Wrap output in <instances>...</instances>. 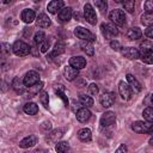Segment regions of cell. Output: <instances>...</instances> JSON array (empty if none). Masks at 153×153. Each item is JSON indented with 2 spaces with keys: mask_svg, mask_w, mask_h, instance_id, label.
Wrapping results in <instances>:
<instances>
[{
  "mask_svg": "<svg viewBox=\"0 0 153 153\" xmlns=\"http://www.w3.org/2000/svg\"><path fill=\"white\" fill-rule=\"evenodd\" d=\"M139 48H140V49H139V53H140V55H141V54H143V53H146V51L152 50V43H151L149 41L145 39L143 42L140 43V47H139Z\"/></svg>",
  "mask_w": 153,
  "mask_h": 153,
  "instance_id": "836d02e7",
  "label": "cell"
},
{
  "mask_svg": "<svg viewBox=\"0 0 153 153\" xmlns=\"http://www.w3.org/2000/svg\"><path fill=\"white\" fill-rule=\"evenodd\" d=\"M100 32L104 36L105 39H111L115 38L118 35V29L114 25V24H109V23H103L100 25Z\"/></svg>",
  "mask_w": 153,
  "mask_h": 153,
  "instance_id": "6da1fadb",
  "label": "cell"
},
{
  "mask_svg": "<svg viewBox=\"0 0 153 153\" xmlns=\"http://www.w3.org/2000/svg\"><path fill=\"white\" fill-rule=\"evenodd\" d=\"M69 66H72L75 69H82L86 66V59L82 56H73L69 59Z\"/></svg>",
  "mask_w": 153,
  "mask_h": 153,
  "instance_id": "4fadbf2b",
  "label": "cell"
},
{
  "mask_svg": "<svg viewBox=\"0 0 153 153\" xmlns=\"http://www.w3.org/2000/svg\"><path fill=\"white\" fill-rule=\"evenodd\" d=\"M36 143H37V136L36 135H29V136L24 137L23 140H20L19 147L20 148H30V147H33Z\"/></svg>",
  "mask_w": 153,
  "mask_h": 153,
  "instance_id": "e0dca14e",
  "label": "cell"
},
{
  "mask_svg": "<svg viewBox=\"0 0 153 153\" xmlns=\"http://www.w3.org/2000/svg\"><path fill=\"white\" fill-rule=\"evenodd\" d=\"M98 92H99L98 86L96 84H90V86H88V94L90 96H97Z\"/></svg>",
  "mask_w": 153,
  "mask_h": 153,
  "instance_id": "ab89813d",
  "label": "cell"
},
{
  "mask_svg": "<svg viewBox=\"0 0 153 153\" xmlns=\"http://www.w3.org/2000/svg\"><path fill=\"white\" fill-rule=\"evenodd\" d=\"M33 153H48L47 151H44V149H42V148H39V149H36Z\"/></svg>",
  "mask_w": 153,
  "mask_h": 153,
  "instance_id": "681fc988",
  "label": "cell"
},
{
  "mask_svg": "<svg viewBox=\"0 0 153 153\" xmlns=\"http://www.w3.org/2000/svg\"><path fill=\"white\" fill-rule=\"evenodd\" d=\"M20 18H22V20H23L24 23L30 24V23H32V22L36 19V13H35V11L31 10V8H25V10H23V12H22V14H20Z\"/></svg>",
  "mask_w": 153,
  "mask_h": 153,
  "instance_id": "9a60e30c",
  "label": "cell"
},
{
  "mask_svg": "<svg viewBox=\"0 0 153 153\" xmlns=\"http://www.w3.org/2000/svg\"><path fill=\"white\" fill-rule=\"evenodd\" d=\"M116 115L112 111H105L100 117V126L102 127H110L115 123Z\"/></svg>",
  "mask_w": 153,
  "mask_h": 153,
  "instance_id": "ba28073f",
  "label": "cell"
},
{
  "mask_svg": "<svg viewBox=\"0 0 153 153\" xmlns=\"http://www.w3.org/2000/svg\"><path fill=\"white\" fill-rule=\"evenodd\" d=\"M122 5H123V8H124L127 12H129V13H133V12H134V8H135V1H134V0L123 1Z\"/></svg>",
  "mask_w": 153,
  "mask_h": 153,
  "instance_id": "e575fe53",
  "label": "cell"
},
{
  "mask_svg": "<svg viewBox=\"0 0 153 153\" xmlns=\"http://www.w3.org/2000/svg\"><path fill=\"white\" fill-rule=\"evenodd\" d=\"M72 14H73L72 7H63V8L57 13V19H59V22H61V23H67V22L72 18Z\"/></svg>",
  "mask_w": 153,
  "mask_h": 153,
  "instance_id": "5bb4252c",
  "label": "cell"
},
{
  "mask_svg": "<svg viewBox=\"0 0 153 153\" xmlns=\"http://www.w3.org/2000/svg\"><path fill=\"white\" fill-rule=\"evenodd\" d=\"M63 135V130L62 129H54L51 130L50 133H48V135L45 136V140L50 143H54V142H57V140H60Z\"/></svg>",
  "mask_w": 153,
  "mask_h": 153,
  "instance_id": "ac0fdd59",
  "label": "cell"
},
{
  "mask_svg": "<svg viewBox=\"0 0 153 153\" xmlns=\"http://www.w3.org/2000/svg\"><path fill=\"white\" fill-rule=\"evenodd\" d=\"M118 93H120V96L122 97L123 100H129L131 98V88L124 81H120V84H118Z\"/></svg>",
  "mask_w": 153,
  "mask_h": 153,
  "instance_id": "52a82bcc",
  "label": "cell"
},
{
  "mask_svg": "<svg viewBox=\"0 0 153 153\" xmlns=\"http://www.w3.org/2000/svg\"><path fill=\"white\" fill-rule=\"evenodd\" d=\"M99 102L104 108H110L115 103V94L112 92H104L99 97Z\"/></svg>",
  "mask_w": 153,
  "mask_h": 153,
  "instance_id": "30bf717a",
  "label": "cell"
},
{
  "mask_svg": "<svg viewBox=\"0 0 153 153\" xmlns=\"http://www.w3.org/2000/svg\"><path fill=\"white\" fill-rule=\"evenodd\" d=\"M80 47H81V49H82V50L86 53V55H88V56H92V55L94 54V48H93L92 43L82 41V42L80 43Z\"/></svg>",
  "mask_w": 153,
  "mask_h": 153,
  "instance_id": "83f0119b",
  "label": "cell"
},
{
  "mask_svg": "<svg viewBox=\"0 0 153 153\" xmlns=\"http://www.w3.org/2000/svg\"><path fill=\"white\" fill-rule=\"evenodd\" d=\"M45 39H47L45 38V33L43 31H37L35 33V36H33V41H35L36 44H42Z\"/></svg>",
  "mask_w": 153,
  "mask_h": 153,
  "instance_id": "d590c367",
  "label": "cell"
},
{
  "mask_svg": "<svg viewBox=\"0 0 153 153\" xmlns=\"http://www.w3.org/2000/svg\"><path fill=\"white\" fill-rule=\"evenodd\" d=\"M147 134H153V123L151 124V127H149V129H148V133Z\"/></svg>",
  "mask_w": 153,
  "mask_h": 153,
  "instance_id": "f907efd6",
  "label": "cell"
},
{
  "mask_svg": "<svg viewBox=\"0 0 153 153\" xmlns=\"http://www.w3.org/2000/svg\"><path fill=\"white\" fill-rule=\"evenodd\" d=\"M65 50H66V44H65V42H63V41H59V42H56V43H55L53 51H51L48 56H49L50 59H51V57L60 56L61 54H63V53H65Z\"/></svg>",
  "mask_w": 153,
  "mask_h": 153,
  "instance_id": "2e32d148",
  "label": "cell"
},
{
  "mask_svg": "<svg viewBox=\"0 0 153 153\" xmlns=\"http://www.w3.org/2000/svg\"><path fill=\"white\" fill-rule=\"evenodd\" d=\"M151 100H152V104H153V94L151 96Z\"/></svg>",
  "mask_w": 153,
  "mask_h": 153,
  "instance_id": "f5cc1de1",
  "label": "cell"
},
{
  "mask_svg": "<svg viewBox=\"0 0 153 153\" xmlns=\"http://www.w3.org/2000/svg\"><path fill=\"white\" fill-rule=\"evenodd\" d=\"M115 153H128L127 146H126V145H121V146L115 151Z\"/></svg>",
  "mask_w": 153,
  "mask_h": 153,
  "instance_id": "7dc6e473",
  "label": "cell"
},
{
  "mask_svg": "<svg viewBox=\"0 0 153 153\" xmlns=\"http://www.w3.org/2000/svg\"><path fill=\"white\" fill-rule=\"evenodd\" d=\"M23 81H24V85L26 87H31V86H33V85L39 82V74L36 71H29L24 75Z\"/></svg>",
  "mask_w": 153,
  "mask_h": 153,
  "instance_id": "8992f818",
  "label": "cell"
},
{
  "mask_svg": "<svg viewBox=\"0 0 153 153\" xmlns=\"http://www.w3.org/2000/svg\"><path fill=\"white\" fill-rule=\"evenodd\" d=\"M75 116H76V120L79 122H87L91 117V111L87 109V108H81L79 109L76 112H75Z\"/></svg>",
  "mask_w": 153,
  "mask_h": 153,
  "instance_id": "ffe728a7",
  "label": "cell"
},
{
  "mask_svg": "<svg viewBox=\"0 0 153 153\" xmlns=\"http://www.w3.org/2000/svg\"><path fill=\"white\" fill-rule=\"evenodd\" d=\"M63 75H65V79L68 80V81H72L74 80L78 75H79V71L73 68L72 66H66L65 69H63Z\"/></svg>",
  "mask_w": 153,
  "mask_h": 153,
  "instance_id": "d6986e66",
  "label": "cell"
},
{
  "mask_svg": "<svg viewBox=\"0 0 153 153\" xmlns=\"http://www.w3.org/2000/svg\"><path fill=\"white\" fill-rule=\"evenodd\" d=\"M12 51L17 56H25V55L30 54L31 47L29 44H26L25 42H23V41H16L12 45Z\"/></svg>",
  "mask_w": 153,
  "mask_h": 153,
  "instance_id": "3957f363",
  "label": "cell"
},
{
  "mask_svg": "<svg viewBox=\"0 0 153 153\" xmlns=\"http://www.w3.org/2000/svg\"><path fill=\"white\" fill-rule=\"evenodd\" d=\"M141 36H142V31L139 27H130L127 32V37L131 41L139 39V38H141Z\"/></svg>",
  "mask_w": 153,
  "mask_h": 153,
  "instance_id": "484cf974",
  "label": "cell"
},
{
  "mask_svg": "<svg viewBox=\"0 0 153 153\" xmlns=\"http://www.w3.org/2000/svg\"><path fill=\"white\" fill-rule=\"evenodd\" d=\"M49 47H50V39H45V41L41 44V47H39L41 53H47L48 49H49Z\"/></svg>",
  "mask_w": 153,
  "mask_h": 153,
  "instance_id": "7bdbcfd3",
  "label": "cell"
},
{
  "mask_svg": "<svg viewBox=\"0 0 153 153\" xmlns=\"http://www.w3.org/2000/svg\"><path fill=\"white\" fill-rule=\"evenodd\" d=\"M84 18L91 25L97 24V14H96V11L93 10L91 4H85V6H84Z\"/></svg>",
  "mask_w": 153,
  "mask_h": 153,
  "instance_id": "5b68a950",
  "label": "cell"
},
{
  "mask_svg": "<svg viewBox=\"0 0 153 153\" xmlns=\"http://www.w3.org/2000/svg\"><path fill=\"white\" fill-rule=\"evenodd\" d=\"M127 81H128V84H129V86H131V88L134 90V91H136V92H140L141 91V84L137 81V79L134 76V75H131V74H127Z\"/></svg>",
  "mask_w": 153,
  "mask_h": 153,
  "instance_id": "d4e9b609",
  "label": "cell"
},
{
  "mask_svg": "<svg viewBox=\"0 0 153 153\" xmlns=\"http://www.w3.org/2000/svg\"><path fill=\"white\" fill-rule=\"evenodd\" d=\"M78 137L82 142H88L92 139V133H91V130L88 128H81L78 131Z\"/></svg>",
  "mask_w": 153,
  "mask_h": 153,
  "instance_id": "603a6c76",
  "label": "cell"
},
{
  "mask_svg": "<svg viewBox=\"0 0 153 153\" xmlns=\"http://www.w3.org/2000/svg\"><path fill=\"white\" fill-rule=\"evenodd\" d=\"M42 87H43V82L42 81H39L38 84H36V85H33L31 87H27V92H26V94H29L27 97H33L35 94H37L42 90Z\"/></svg>",
  "mask_w": 153,
  "mask_h": 153,
  "instance_id": "f1b7e54d",
  "label": "cell"
},
{
  "mask_svg": "<svg viewBox=\"0 0 153 153\" xmlns=\"http://www.w3.org/2000/svg\"><path fill=\"white\" fill-rule=\"evenodd\" d=\"M94 5H96V7H98V10L104 14V13H106V8H108V4H106V1L105 0H96L94 1Z\"/></svg>",
  "mask_w": 153,
  "mask_h": 153,
  "instance_id": "74e56055",
  "label": "cell"
},
{
  "mask_svg": "<svg viewBox=\"0 0 153 153\" xmlns=\"http://www.w3.org/2000/svg\"><path fill=\"white\" fill-rule=\"evenodd\" d=\"M149 127H151V124L148 122H143V121H136L131 124V129L137 134H147Z\"/></svg>",
  "mask_w": 153,
  "mask_h": 153,
  "instance_id": "9c48e42d",
  "label": "cell"
},
{
  "mask_svg": "<svg viewBox=\"0 0 153 153\" xmlns=\"http://www.w3.org/2000/svg\"><path fill=\"white\" fill-rule=\"evenodd\" d=\"M110 47L114 50H120L121 49V43L118 41H116V39H112V41H110Z\"/></svg>",
  "mask_w": 153,
  "mask_h": 153,
  "instance_id": "f6af8a7d",
  "label": "cell"
},
{
  "mask_svg": "<svg viewBox=\"0 0 153 153\" xmlns=\"http://www.w3.org/2000/svg\"><path fill=\"white\" fill-rule=\"evenodd\" d=\"M149 143H151V145H152V146H153V136H152V137H151V139H149Z\"/></svg>",
  "mask_w": 153,
  "mask_h": 153,
  "instance_id": "816d5d0a",
  "label": "cell"
},
{
  "mask_svg": "<svg viewBox=\"0 0 153 153\" xmlns=\"http://www.w3.org/2000/svg\"><path fill=\"white\" fill-rule=\"evenodd\" d=\"M55 151L57 153H69V143L67 141H60L55 145Z\"/></svg>",
  "mask_w": 153,
  "mask_h": 153,
  "instance_id": "4316f807",
  "label": "cell"
},
{
  "mask_svg": "<svg viewBox=\"0 0 153 153\" xmlns=\"http://www.w3.org/2000/svg\"><path fill=\"white\" fill-rule=\"evenodd\" d=\"M74 35H75L78 38H80L81 41H85V42L92 43V42L96 41V36H94L90 30H87V29H85V27H82V26H76V27L74 29Z\"/></svg>",
  "mask_w": 153,
  "mask_h": 153,
  "instance_id": "7a4b0ae2",
  "label": "cell"
},
{
  "mask_svg": "<svg viewBox=\"0 0 153 153\" xmlns=\"http://www.w3.org/2000/svg\"><path fill=\"white\" fill-rule=\"evenodd\" d=\"M140 57H141L142 62H145L147 65H152L153 63V49L149 50V51H146V53L141 54Z\"/></svg>",
  "mask_w": 153,
  "mask_h": 153,
  "instance_id": "1f68e13d",
  "label": "cell"
},
{
  "mask_svg": "<svg viewBox=\"0 0 153 153\" xmlns=\"http://www.w3.org/2000/svg\"><path fill=\"white\" fill-rule=\"evenodd\" d=\"M143 8L146 11V13L153 14V0H147L143 4Z\"/></svg>",
  "mask_w": 153,
  "mask_h": 153,
  "instance_id": "f35d334b",
  "label": "cell"
},
{
  "mask_svg": "<svg viewBox=\"0 0 153 153\" xmlns=\"http://www.w3.org/2000/svg\"><path fill=\"white\" fill-rule=\"evenodd\" d=\"M55 92H56V94H57V96H59V97H60V98L63 100V103H65V106H68V99H67V97H66V94H65L63 90H62V88H60V90L57 88Z\"/></svg>",
  "mask_w": 153,
  "mask_h": 153,
  "instance_id": "60d3db41",
  "label": "cell"
},
{
  "mask_svg": "<svg viewBox=\"0 0 153 153\" xmlns=\"http://www.w3.org/2000/svg\"><path fill=\"white\" fill-rule=\"evenodd\" d=\"M10 51H11V47H10V44H7V43H2V44H1V54H2V56L10 54Z\"/></svg>",
  "mask_w": 153,
  "mask_h": 153,
  "instance_id": "ee69618b",
  "label": "cell"
},
{
  "mask_svg": "<svg viewBox=\"0 0 153 153\" xmlns=\"http://www.w3.org/2000/svg\"><path fill=\"white\" fill-rule=\"evenodd\" d=\"M145 35H146L148 38H153V25H152V26H148V27L145 30Z\"/></svg>",
  "mask_w": 153,
  "mask_h": 153,
  "instance_id": "bcb514c9",
  "label": "cell"
},
{
  "mask_svg": "<svg viewBox=\"0 0 153 153\" xmlns=\"http://www.w3.org/2000/svg\"><path fill=\"white\" fill-rule=\"evenodd\" d=\"M36 24H37V26H39V27H48V26H50L51 20H50V18H49L45 13H41V14H38V17L36 18Z\"/></svg>",
  "mask_w": 153,
  "mask_h": 153,
  "instance_id": "7402d4cb",
  "label": "cell"
},
{
  "mask_svg": "<svg viewBox=\"0 0 153 153\" xmlns=\"http://www.w3.org/2000/svg\"><path fill=\"white\" fill-rule=\"evenodd\" d=\"M74 17H75V20H81V16H80V13L76 12V13L74 14Z\"/></svg>",
  "mask_w": 153,
  "mask_h": 153,
  "instance_id": "c3c4849f",
  "label": "cell"
},
{
  "mask_svg": "<svg viewBox=\"0 0 153 153\" xmlns=\"http://www.w3.org/2000/svg\"><path fill=\"white\" fill-rule=\"evenodd\" d=\"M63 7H65V2H63V1H61V0H53V1H50V2L48 4L47 10H48L49 13L56 14V13H59Z\"/></svg>",
  "mask_w": 153,
  "mask_h": 153,
  "instance_id": "8fae6325",
  "label": "cell"
},
{
  "mask_svg": "<svg viewBox=\"0 0 153 153\" xmlns=\"http://www.w3.org/2000/svg\"><path fill=\"white\" fill-rule=\"evenodd\" d=\"M79 100L81 103V105H84L85 108H91L93 105V99L91 96H86V94H80L79 96Z\"/></svg>",
  "mask_w": 153,
  "mask_h": 153,
  "instance_id": "f546056e",
  "label": "cell"
},
{
  "mask_svg": "<svg viewBox=\"0 0 153 153\" xmlns=\"http://www.w3.org/2000/svg\"><path fill=\"white\" fill-rule=\"evenodd\" d=\"M142 116H143V118H145L146 122L153 123V106L146 108V109L143 110V112H142Z\"/></svg>",
  "mask_w": 153,
  "mask_h": 153,
  "instance_id": "4dcf8cb0",
  "label": "cell"
},
{
  "mask_svg": "<svg viewBox=\"0 0 153 153\" xmlns=\"http://www.w3.org/2000/svg\"><path fill=\"white\" fill-rule=\"evenodd\" d=\"M23 111H24L25 114H27V115L33 116V115H36V114L38 112V105H37L36 103L29 102V103H26V104L23 106Z\"/></svg>",
  "mask_w": 153,
  "mask_h": 153,
  "instance_id": "cb8c5ba5",
  "label": "cell"
},
{
  "mask_svg": "<svg viewBox=\"0 0 153 153\" xmlns=\"http://www.w3.org/2000/svg\"><path fill=\"white\" fill-rule=\"evenodd\" d=\"M121 54H122L124 57L129 59V60H135V59L140 57L139 50H137L136 48H133V47H126V48L121 49Z\"/></svg>",
  "mask_w": 153,
  "mask_h": 153,
  "instance_id": "7c38bea8",
  "label": "cell"
},
{
  "mask_svg": "<svg viewBox=\"0 0 153 153\" xmlns=\"http://www.w3.org/2000/svg\"><path fill=\"white\" fill-rule=\"evenodd\" d=\"M51 129V123L49 122V121H45V122H43L42 124H41V131L42 133H47L48 134V131Z\"/></svg>",
  "mask_w": 153,
  "mask_h": 153,
  "instance_id": "b9f144b4",
  "label": "cell"
},
{
  "mask_svg": "<svg viewBox=\"0 0 153 153\" xmlns=\"http://www.w3.org/2000/svg\"><path fill=\"white\" fill-rule=\"evenodd\" d=\"M109 18L112 23H115L116 25H120V26H123L126 24V19H127L124 12L122 10H118V8L112 10L109 13Z\"/></svg>",
  "mask_w": 153,
  "mask_h": 153,
  "instance_id": "277c9868",
  "label": "cell"
},
{
  "mask_svg": "<svg viewBox=\"0 0 153 153\" xmlns=\"http://www.w3.org/2000/svg\"><path fill=\"white\" fill-rule=\"evenodd\" d=\"M141 24L146 25L147 27L148 26H152L153 25V14H149V13H145L141 16Z\"/></svg>",
  "mask_w": 153,
  "mask_h": 153,
  "instance_id": "d6a6232c",
  "label": "cell"
},
{
  "mask_svg": "<svg viewBox=\"0 0 153 153\" xmlns=\"http://www.w3.org/2000/svg\"><path fill=\"white\" fill-rule=\"evenodd\" d=\"M25 87H26V86L24 85L23 79H20V78H18V76H16V78L12 80V88H13L18 94L24 93Z\"/></svg>",
  "mask_w": 153,
  "mask_h": 153,
  "instance_id": "44dd1931",
  "label": "cell"
},
{
  "mask_svg": "<svg viewBox=\"0 0 153 153\" xmlns=\"http://www.w3.org/2000/svg\"><path fill=\"white\" fill-rule=\"evenodd\" d=\"M39 102H41V104L44 106V108H48V105H49V97H48V92H45V91H42V92H39Z\"/></svg>",
  "mask_w": 153,
  "mask_h": 153,
  "instance_id": "8d00e7d4",
  "label": "cell"
}]
</instances>
